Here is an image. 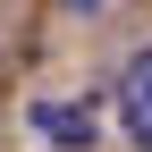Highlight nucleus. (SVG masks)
<instances>
[{
	"mask_svg": "<svg viewBox=\"0 0 152 152\" xmlns=\"http://www.w3.org/2000/svg\"><path fill=\"white\" fill-rule=\"evenodd\" d=\"M118 118H127L135 144H152V51H135L118 68Z\"/></svg>",
	"mask_w": 152,
	"mask_h": 152,
	"instance_id": "f257e3e1",
	"label": "nucleus"
},
{
	"mask_svg": "<svg viewBox=\"0 0 152 152\" xmlns=\"http://www.w3.org/2000/svg\"><path fill=\"white\" fill-rule=\"evenodd\" d=\"M34 127H42L51 144H76V152L93 144V110H85V102H42V110H34Z\"/></svg>",
	"mask_w": 152,
	"mask_h": 152,
	"instance_id": "f03ea898",
	"label": "nucleus"
}]
</instances>
